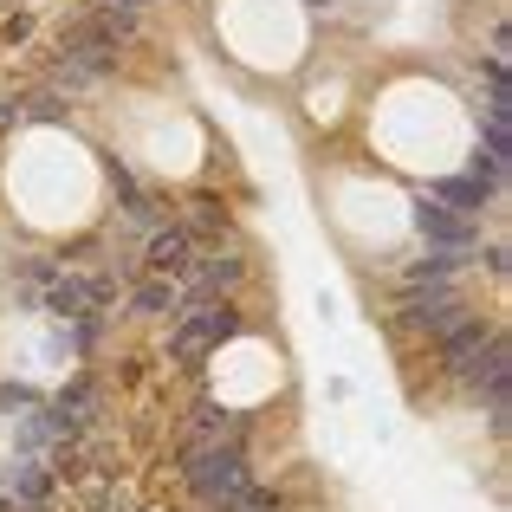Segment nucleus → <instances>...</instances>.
I'll return each instance as SVG.
<instances>
[{
  "label": "nucleus",
  "instance_id": "nucleus-3",
  "mask_svg": "<svg viewBox=\"0 0 512 512\" xmlns=\"http://www.w3.org/2000/svg\"><path fill=\"white\" fill-rule=\"evenodd\" d=\"M415 227H422V240H428V247H435V253H461V260H467V253L480 247V227L467 221V214L441 208L435 195H428L422 208H415Z\"/></svg>",
  "mask_w": 512,
  "mask_h": 512
},
{
  "label": "nucleus",
  "instance_id": "nucleus-6",
  "mask_svg": "<svg viewBox=\"0 0 512 512\" xmlns=\"http://www.w3.org/2000/svg\"><path fill=\"white\" fill-rule=\"evenodd\" d=\"M493 195H500V188H493L487 175H474V169H467V175H448V182H435V201H441V208H454V214H467V221H474V214L487 208Z\"/></svg>",
  "mask_w": 512,
  "mask_h": 512
},
{
  "label": "nucleus",
  "instance_id": "nucleus-5",
  "mask_svg": "<svg viewBox=\"0 0 512 512\" xmlns=\"http://www.w3.org/2000/svg\"><path fill=\"white\" fill-rule=\"evenodd\" d=\"M487 338H493V331L480 325V318H461V325L441 331V338L428 344V350H435V363H441L448 376H467V370H474V357L487 350Z\"/></svg>",
  "mask_w": 512,
  "mask_h": 512
},
{
  "label": "nucleus",
  "instance_id": "nucleus-4",
  "mask_svg": "<svg viewBox=\"0 0 512 512\" xmlns=\"http://www.w3.org/2000/svg\"><path fill=\"white\" fill-rule=\"evenodd\" d=\"M188 260H195V234H188L182 221L150 227V247H143V266H150V279H182Z\"/></svg>",
  "mask_w": 512,
  "mask_h": 512
},
{
  "label": "nucleus",
  "instance_id": "nucleus-2",
  "mask_svg": "<svg viewBox=\"0 0 512 512\" xmlns=\"http://www.w3.org/2000/svg\"><path fill=\"white\" fill-rule=\"evenodd\" d=\"M461 318H474V305H467V292L454 286V279L402 292V331H409V338H428V344H435L441 331H454Z\"/></svg>",
  "mask_w": 512,
  "mask_h": 512
},
{
  "label": "nucleus",
  "instance_id": "nucleus-7",
  "mask_svg": "<svg viewBox=\"0 0 512 512\" xmlns=\"http://www.w3.org/2000/svg\"><path fill=\"white\" fill-rule=\"evenodd\" d=\"M130 305H137L143 318H175V312H182V292H175V279H143Z\"/></svg>",
  "mask_w": 512,
  "mask_h": 512
},
{
  "label": "nucleus",
  "instance_id": "nucleus-1",
  "mask_svg": "<svg viewBox=\"0 0 512 512\" xmlns=\"http://www.w3.org/2000/svg\"><path fill=\"white\" fill-rule=\"evenodd\" d=\"M240 331V312L227 299H188L182 312L169 318V357L175 363H201L208 350H221Z\"/></svg>",
  "mask_w": 512,
  "mask_h": 512
}]
</instances>
